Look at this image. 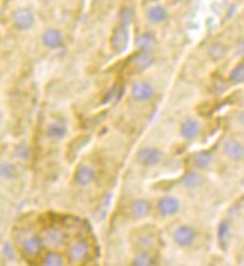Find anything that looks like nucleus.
Masks as SVG:
<instances>
[{
    "instance_id": "1",
    "label": "nucleus",
    "mask_w": 244,
    "mask_h": 266,
    "mask_svg": "<svg viewBox=\"0 0 244 266\" xmlns=\"http://www.w3.org/2000/svg\"><path fill=\"white\" fill-rule=\"evenodd\" d=\"M90 253H92V248L84 239H76L68 245L66 259L70 263H84L89 260Z\"/></svg>"
},
{
    "instance_id": "2",
    "label": "nucleus",
    "mask_w": 244,
    "mask_h": 266,
    "mask_svg": "<svg viewBox=\"0 0 244 266\" xmlns=\"http://www.w3.org/2000/svg\"><path fill=\"white\" fill-rule=\"evenodd\" d=\"M198 234L189 224H180L173 232V241L181 248H190L196 242Z\"/></svg>"
},
{
    "instance_id": "3",
    "label": "nucleus",
    "mask_w": 244,
    "mask_h": 266,
    "mask_svg": "<svg viewBox=\"0 0 244 266\" xmlns=\"http://www.w3.org/2000/svg\"><path fill=\"white\" fill-rule=\"evenodd\" d=\"M109 44H111V48H112V51L115 54L125 53L126 48H128V44H129V29H128V26L118 24L111 33Z\"/></svg>"
},
{
    "instance_id": "4",
    "label": "nucleus",
    "mask_w": 244,
    "mask_h": 266,
    "mask_svg": "<svg viewBox=\"0 0 244 266\" xmlns=\"http://www.w3.org/2000/svg\"><path fill=\"white\" fill-rule=\"evenodd\" d=\"M162 159H164V153L156 147H142L137 154V162L144 168H153L159 165Z\"/></svg>"
},
{
    "instance_id": "5",
    "label": "nucleus",
    "mask_w": 244,
    "mask_h": 266,
    "mask_svg": "<svg viewBox=\"0 0 244 266\" xmlns=\"http://www.w3.org/2000/svg\"><path fill=\"white\" fill-rule=\"evenodd\" d=\"M44 248H45V242L40 235H29L21 242V253L27 259L37 257Z\"/></svg>"
},
{
    "instance_id": "6",
    "label": "nucleus",
    "mask_w": 244,
    "mask_h": 266,
    "mask_svg": "<svg viewBox=\"0 0 244 266\" xmlns=\"http://www.w3.org/2000/svg\"><path fill=\"white\" fill-rule=\"evenodd\" d=\"M96 179V171L92 165L87 163H81L79 166H76L75 172H73V182L79 187H87L90 184H93Z\"/></svg>"
},
{
    "instance_id": "7",
    "label": "nucleus",
    "mask_w": 244,
    "mask_h": 266,
    "mask_svg": "<svg viewBox=\"0 0 244 266\" xmlns=\"http://www.w3.org/2000/svg\"><path fill=\"white\" fill-rule=\"evenodd\" d=\"M181 209V202L175 198V196H164L160 198L157 202V212L160 214V217H174L175 214H178Z\"/></svg>"
},
{
    "instance_id": "8",
    "label": "nucleus",
    "mask_w": 244,
    "mask_h": 266,
    "mask_svg": "<svg viewBox=\"0 0 244 266\" xmlns=\"http://www.w3.org/2000/svg\"><path fill=\"white\" fill-rule=\"evenodd\" d=\"M131 97L137 102H148L154 97V87L147 81H135L131 87Z\"/></svg>"
},
{
    "instance_id": "9",
    "label": "nucleus",
    "mask_w": 244,
    "mask_h": 266,
    "mask_svg": "<svg viewBox=\"0 0 244 266\" xmlns=\"http://www.w3.org/2000/svg\"><path fill=\"white\" fill-rule=\"evenodd\" d=\"M223 153L232 162L244 160V144L235 138H228L223 142Z\"/></svg>"
},
{
    "instance_id": "10",
    "label": "nucleus",
    "mask_w": 244,
    "mask_h": 266,
    "mask_svg": "<svg viewBox=\"0 0 244 266\" xmlns=\"http://www.w3.org/2000/svg\"><path fill=\"white\" fill-rule=\"evenodd\" d=\"M12 23L18 30H29L35 24V14L29 8H18L12 15Z\"/></svg>"
},
{
    "instance_id": "11",
    "label": "nucleus",
    "mask_w": 244,
    "mask_h": 266,
    "mask_svg": "<svg viewBox=\"0 0 244 266\" xmlns=\"http://www.w3.org/2000/svg\"><path fill=\"white\" fill-rule=\"evenodd\" d=\"M42 44H44V47H47V48H50V50L62 48L63 44H65L63 33H62L59 29H54V27L47 29V30L42 33Z\"/></svg>"
},
{
    "instance_id": "12",
    "label": "nucleus",
    "mask_w": 244,
    "mask_h": 266,
    "mask_svg": "<svg viewBox=\"0 0 244 266\" xmlns=\"http://www.w3.org/2000/svg\"><path fill=\"white\" fill-rule=\"evenodd\" d=\"M201 123L196 120V118H193V117H189V118H186L183 123H181V126H180V135H181V138L184 139V141H195L199 135H201Z\"/></svg>"
},
{
    "instance_id": "13",
    "label": "nucleus",
    "mask_w": 244,
    "mask_h": 266,
    "mask_svg": "<svg viewBox=\"0 0 244 266\" xmlns=\"http://www.w3.org/2000/svg\"><path fill=\"white\" fill-rule=\"evenodd\" d=\"M40 236H42L45 245H50V247H54V248L60 247V245L65 242V234H63V231L59 229V227H56V226L47 227V229L42 232V235H40Z\"/></svg>"
},
{
    "instance_id": "14",
    "label": "nucleus",
    "mask_w": 244,
    "mask_h": 266,
    "mask_svg": "<svg viewBox=\"0 0 244 266\" xmlns=\"http://www.w3.org/2000/svg\"><path fill=\"white\" fill-rule=\"evenodd\" d=\"M151 212V204L147 199H137L129 207V214L134 220L147 218Z\"/></svg>"
},
{
    "instance_id": "15",
    "label": "nucleus",
    "mask_w": 244,
    "mask_h": 266,
    "mask_svg": "<svg viewBox=\"0 0 244 266\" xmlns=\"http://www.w3.org/2000/svg\"><path fill=\"white\" fill-rule=\"evenodd\" d=\"M213 163L211 151H198L192 157V165L196 171H207Z\"/></svg>"
},
{
    "instance_id": "16",
    "label": "nucleus",
    "mask_w": 244,
    "mask_h": 266,
    "mask_svg": "<svg viewBox=\"0 0 244 266\" xmlns=\"http://www.w3.org/2000/svg\"><path fill=\"white\" fill-rule=\"evenodd\" d=\"M135 45L138 48V51H148V53H153L157 47V39L153 33H141L138 34L137 41H135Z\"/></svg>"
},
{
    "instance_id": "17",
    "label": "nucleus",
    "mask_w": 244,
    "mask_h": 266,
    "mask_svg": "<svg viewBox=\"0 0 244 266\" xmlns=\"http://www.w3.org/2000/svg\"><path fill=\"white\" fill-rule=\"evenodd\" d=\"M153 63H154V56L153 53L148 51H138V54L132 57V64L135 66L137 70H145Z\"/></svg>"
},
{
    "instance_id": "18",
    "label": "nucleus",
    "mask_w": 244,
    "mask_h": 266,
    "mask_svg": "<svg viewBox=\"0 0 244 266\" xmlns=\"http://www.w3.org/2000/svg\"><path fill=\"white\" fill-rule=\"evenodd\" d=\"M217 241H219V245L223 251L228 250L229 247V242H231V226H229V221H222L219 224V229H217Z\"/></svg>"
},
{
    "instance_id": "19",
    "label": "nucleus",
    "mask_w": 244,
    "mask_h": 266,
    "mask_svg": "<svg viewBox=\"0 0 244 266\" xmlns=\"http://www.w3.org/2000/svg\"><path fill=\"white\" fill-rule=\"evenodd\" d=\"M167 18H168V11L165 6L154 5V6L148 8V11H147V20L150 23L159 24V23H164Z\"/></svg>"
},
{
    "instance_id": "20",
    "label": "nucleus",
    "mask_w": 244,
    "mask_h": 266,
    "mask_svg": "<svg viewBox=\"0 0 244 266\" xmlns=\"http://www.w3.org/2000/svg\"><path fill=\"white\" fill-rule=\"evenodd\" d=\"M66 260L68 259L62 253H59L56 250H50V251H47L42 256V259H40V263L45 265V266H62V265L66 263Z\"/></svg>"
},
{
    "instance_id": "21",
    "label": "nucleus",
    "mask_w": 244,
    "mask_h": 266,
    "mask_svg": "<svg viewBox=\"0 0 244 266\" xmlns=\"http://www.w3.org/2000/svg\"><path fill=\"white\" fill-rule=\"evenodd\" d=\"M20 175V169L15 163L11 162H2L0 163V178L5 181H12Z\"/></svg>"
},
{
    "instance_id": "22",
    "label": "nucleus",
    "mask_w": 244,
    "mask_h": 266,
    "mask_svg": "<svg viewBox=\"0 0 244 266\" xmlns=\"http://www.w3.org/2000/svg\"><path fill=\"white\" fill-rule=\"evenodd\" d=\"M226 53H228V47H226L223 42H219V41L213 42V44L209 47V50H207V54H209V57H210L213 61H220V60H223V59L226 57Z\"/></svg>"
},
{
    "instance_id": "23",
    "label": "nucleus",
    "mask_w": 244,
    "mask_h": 266,
    "mask_svg": "<svg viewBox=\"0 0 244 266\" xmlns=\"http://www.w3.org/2000/svg\"><path fill=\"white\" fill-rule=\"evenodd\" d=\"M68 133V127L63 121H53L47 127V135L51 139H63Z\"/></svg>"
},
{
    "instance_id": "24",
    "label": "nucleus",
    "mask_w": 244,
    "mask_h": 266,
    "mask_svg": "<svg viewBox=\"0 0 244 266\" xmlns=\"http://www.w3.org/2000/svg\"><path fill=\"white\" fill-rule=\"evenodd\" d=\"M202 182H204V178H202V175L199 172H196V171H190L183 177V184L189 190L199 188L202 185Z\"/></svg>"
},
{
    "instance_id": "25",
    "label": "nucleus",
    "mask_w": 244,
    "mask_h": 266,
    "mask_svg": "<svg viewBox=\"0 0 244 266\" xmlns=\"http://www.w3.org/2000/svg\"><path fill=\"white\" fill-rule=\"evenodd\" d=\"M154 263H156V259L150 253V250H138V253L132 259V265L135 266H151Z\"/></svg>"
},
{
    "instance_id": "26",
    "label": "nucleus",
    "mask_w": 244,
    "mask_h": 266,
    "mask_svg": "<svg viewBox=\"0 0 244 266\" xmlns=\"http://www.w3.org/2000/svg\"><path fill=\"white\" fill-rule=\"evenodd\" d=\"M156 244V236L154 234L145 232V234H139V236L135 239V247L138 250H151Z\"/></svg>"
},
{
    "instance_id": "27",
    "label": "nucleus",
    "mask_w": 244,
    "mask_h": 266,
    "mask_svg": "<svg viewBox=\"0 0 244 266\" xmlns=\"http://www.w3.org/2000/svg\"><path fill=\"white\" fill-rule=\"evenodd\" d=\"M229 83L232 86H240L244 84V60L237 63L234 66V69L229 73Z\"/></svg>"
},
{
    "instance_id": "28",
    "label": "nucleus",
    "mask_w": 244,
    "mask_h": 266,
    "mask_svg": "<svg viewBox=\"0 0 244 266\" xmlns=\"http://www.w3.org/2000/svg\"><path fill=\"white\" fill-rule=\"evenodd\" d=\"M134 9L131 6H125L123 9L120 11V24L123 26H129L134 21Z\"/></svg>"
},
{
    "instance_id": "29",
    "label": "nucleus",
    "mask_w": 244,
    "mask_h": 266,
    "mask_svg": "<svg viewBox=\"0 0 244 266\" xmlns=\"http://www.w3.org/2000/svg\"><path fill=\"white\" fill-rule=\"evenodd\" d=\"M14 154H15V157H17V159H20V160H27V159H29V156H30L29 147H27V145H24V144L17 145V147H15V149H14Z\"/></svg>"
},
{
    "instance_id": "30",
    "label": "nucleus",
    "mask_w": 244,
    "mask_h": 266,
    "mask_svg": "<svg viewBox=\"0 0 244 266\" xmlns=\"http://www.w3.org/2000/svg\"><path fill=\"white\" fill-rule=\"evenodd\" d=\"M235 121H237V124H238L240 127H243V129H244V109H241V111H238V112H237V116H235Z\"/></svg>"
},
{
    "instance_id": "31",
    "label": "nucleus",
    "mask_w": 244,
    "mask_h": 266,
    "mask_svg": "<svg viewBox=\"0 0 244 266\" xmlns=\"http://www.w3.org/2000/svg\"><path fill=\"white\" fill-rule=\"evenodd\" d=\"M237 51H238V54L244 59V39L238 42V45H237Z\"/></svg>"
},
{
    "instance_id": "32",
    "label": "nucleus",
    "mask_w": 244,
    "mask_h": 266,
    "mask_svg": "<svg viewBox=\"0 0 244 266\" xmlns=\"http://www.w3.org/2000/svg\"><path fill=\"white\" fill-rule=\"evenodd\" d=\"M238 211H240V214L244 217V202H241V204L238 205Z\"/></svg>"
},
{
    "instance_id": "33",
    "label": "nucleus",
    "mask_w": 244,
    "mask_h": 266,
    "mask_svg": "<svg viewBox=\"0 0 244 266\" xmlns=\"http://www.w3.org/2000/svg\"><path fill=\"white\" fill-rule=\"evenodd\" d=\"M2 118H3V111H2V108H0V121H2Z\"/></svg>"
},
{
    "instance_id": "34",
    "label": "nucleus",
    "mask_w": 244,
    "mask_h": 266,
    "mask_svg": "<svg viewBox=\"0 0 244 266\" xmlns=\"http://www.w3.org/2000/svg\"><path fill=\"white\" fill-rule=\"evenodd\" d=\"M240 263H241V265H244V257H243V259H240Z\"/></svg>"
},
{
    "instance_id": "35",
    "label": "nucleus",
    "mask_w": 244,
    "mask_h": 266,
    "mask_svg": "<svg viewBox=\"0 0 244 266\" xmlns=\"http://www.w3.org/2000/svg\"><path fill=\"white\" fill-rule=\"evenodd\" d=\"M147 2H159V0H147Z\"/></svg>"
},
{
    "instance_id": "36",
    "label": "nucleus",
    "mask_w": 244,
    "mask_h": 266,
    "mask_svg": "<svg viewBox=\"0 0 244 266\" xmlns=\"http://www.w3.org/2000/svg\"><path fill=\"white\" fill-rule=\"evenodd\" d=\"M96 2H104V0H96Z\"/></svg>"
}]
</instances>
